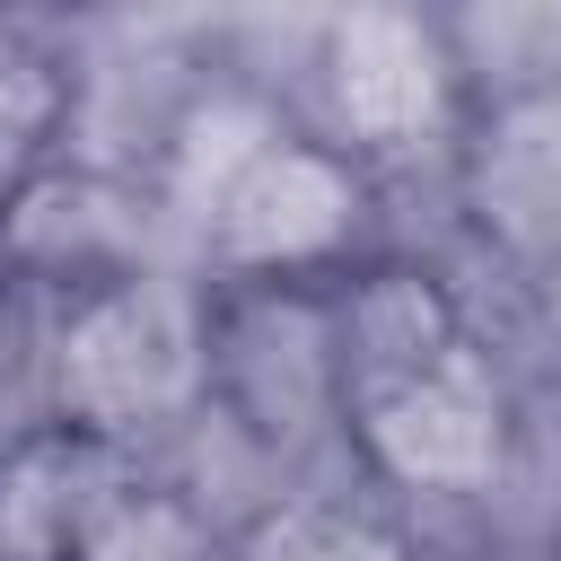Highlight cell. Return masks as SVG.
I'll use <instances>...</instances> for the list:
<instances>
[{
    "mask_svg": "<svg viewBox=\"0 0 561 561\" xmlns=\"http://www.w3.org/2000/svg\"><path fill=\"white\" fill-rule=\"evenodd\" d=\"M473 193H482V219L508 245L561 254V96H526V105L500 114Z\"/></svg>",
    "mask_w": 561,
    "mask_h": 561,
    "instance_id": "5",
    "label": "cell"
},
{
    "mask_svg": "<svg viewBox=\"0 0 561 561\" xmlns=\"http://www.w3.org/2000/svg\"><path fill=\"white\" fill-rule=\"evenodd\" d=\"M324 79H333V114L386 149L421 140L447 114V61H438L430 26L403 9H351L324 44Z\"/></svg>",
    "mask_w": 561,
    "mask_h": 561,
    "instance_id": "3",
    "label": "cell"
},
{
    "mask_svg": "<svg viewBox=\"0 0 561 561\" xmlns=\"http://www.w3.org/2000/svg\"><path fill=\"white\" fill-rule=\"evenodd\" d=\"M351 210H359V193H351V175L324 149H272L245 175V193L228 202L219 245L237 263H254V272H289V263L333 254L351 237Z\"/></svg>",
    "mask_w": 561,
    "mask_h": 561,
    "instance_id": "4",
    "label": "cell"
},
{
    "mask_svg": "<svg viewBox=\"0 0 561 561\" xmlns=\"http://www.w3.org/2000/svg\"><path fill=\"white\" fill-rule=\"evenodd\" d=\"M9 228H18V245L44 254V263H70V254H96V245L123 237V219L105 210L96 184H35V193L9 210Z\"/></svg>",
    "mask_w": 561,
    "mask_h": 561,
    "instance_id": "9",
    "label": "cell"
},
{
    "mask_svg": "<svg viewBox=\"0 0 561 561\" xmlns=\"http://www.w3.org/2000/svg\"><path fill=\"white\" fill-rule=\"evenodd\" d=\"M280 149L272 114L254 96H202L184 123H175V149H167V193L184 219H228V202L245 193V175Z\"/></svg>",
    "mask_w": 561,
    "mask_h": 561,
    "instance_id": "6",
    "label": "cell"
},
{
    "mask_svg": "<svg viewBox=\"0 0 561 561\" xmlns=\"http://www.w3.org/2000/svg\"><path fill=\"white\" fill-rule=\"evenodd\" d=\"M53 377H61V412H79L96 430H123L140 412H167L193 386V324L167 289L123 280V289H105L70 316Z\"/></svg>",
    "mask_w": 561,
    "mask_h": 561,
    "instance_id": "1",
    "label": "cell"
},
{
    "mask_svg": "<svg viewBox=\"0 0 561 561\" xmlns=\"http://www.w3.org/2000/svg\"><path fill=\"white\" fill-rule=\"evenodd\" d=\"M70 543V456L26 447L0 473V561H61Z\"/></svg>",
    "mask_w": 561,
    "mask_h": 561,
    "instance_id": "8",
    "label": "cell"
},
{
    "mask_svg": "<svg viewBox=\"0 0 561 561\" xmlns=\"http://www.w3.org/2000/svg\"><path fill=\"white\" fill-rule=\"evenodd\" d=\"M368 447L412 491H482L508 447V412H500L491 368L456 342L438 368L368 394Z\"/></svg>",
    "mask_w": 561,
    "mask_h": 561,
    "instance_id": "2",
    "label": "cell"
},
{
    "mask_svg": "<svg viewBox=\"0 0 561 561\" xmlns=\"http://www.w3.org/2000/svg\"><path fill=\"white\" fill-rule=\"evenodd\" d=\"M53 105H61V96H53V70H44L35 53H18V44H0V193L26 175Z\"/></svg>",
    "mask_w": 561,
    "mask_h": 561,
    "instance_id": "12",
    "label": "cell"
},
{
    "mask_svg": "<svg viewBox=\"0 0 561 561\" xmlns=\"http://www.w3.org/2000/svg\"><path fill=\"white\" fill-rule=\"evenodd\" d=\"M543 316H552V333H561V272H552V298H543Z\"/></svg>",
    "mask_w": 561,
    "mask_h": 561,
    "instance_id": "13",
    "label": "cell"
},
{
    "mask_svg": "<svg viewBox=\"0 0 561 561\" xmlns=\"http://www.w3.org/2000/svg\"><path fill=\"white\" fill-rule=\"evenodd\" d=\"M237 561H394L368 526H351V517H324V508H280V517H263L254 535H245V552Z\"/></svg>",
    "mask_w": 561,
    "mask_h": 561,
    "instance_id": "10",
    "label": "cell"
},
{
    "mask_svg": "<svg viewBox=\"0 0 561 561\" xmlns=\"http://www.w3.org/2000/svg\"><path fill=\"white\" fill-rule=\"evenodd\" d=\"M88 561H210V543L175 500H131L88 535Z\"/></svg>",
    "mask_w": 561,
    "mask_h": 561,
    "instance_id": "11",
    "label": "cell"
},
{
    "mask_svg": "<svg viewBox=\"0 0 561 561\" xmlns=\"http://www.w3.org/2000/svg\"><path fill=\"white\" fill-rule=\"evenodd\" d=\"M351 351H359V368H368V394H386V386L438 368V359L456 351V324H447L438 289H421V280L394 272V280H377V289L351 307Z\"/></svg>",
    "mask_w": 561,
    "mask_h": 561,
    "instance_id": "7",
    "label": "cell"
}]
</instances>
